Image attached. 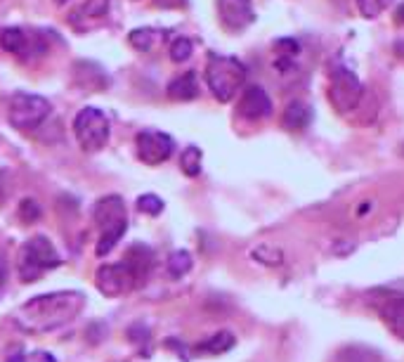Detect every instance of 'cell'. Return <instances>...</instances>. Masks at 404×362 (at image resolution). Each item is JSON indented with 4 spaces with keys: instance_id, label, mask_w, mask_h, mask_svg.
<instances>
[{
    "instance_id": "30",
    "label": "cell",
    "mask_w": 404,
    "mask_h": 362,
    "mask_svg": "<svg viewBox=\"0 0 404 362\" xmlns=\"http://www.w3.org/2000/svg\"><path fill=\"white\" fill-rule=\"evenodd\" d=\"M57 5H64V3H69V0H55Z\"/></svg>"
},
{
    "instance_id": "14",
    "label": "cell",
    "mask_w": 404,
    "mask_h": 362,
    "mask_svg": "<svg viewBox=\"0 0 404 362\" xmlns=\"http://www.w3.org/2000/svg\"><path fill=\"white\" fill-rule=\"evenodd\" d=\"M123 263L128 266L132 279H135V286H140L144 284V279H147L149 270L154 268V251L144 244H135L128 254H125Z\"/></svg>"
},
{
    "instance_id": "15",
    "label": "cell",
    "mask_w": 404,
    "mask_h": 362,
    "mask_svg": "<svg viewBox=\"0 0 404 362\" xmlns=\"http://www.w3.org/2000/svg\"><path fill=\"white\" fill-rule=\"evenodd\" d=\"M313 121V112L305 102H291L286 109H284V117H281V126L291 133H303L305 128L310 126Z\"/></svg>"
},
{
    "instance_id": "27",
    "label": "cell",
    "mask_w": 404,
    "mask_h": 362,
    "mask_svg": "<svg viewBox=\"0 0 404 362\" xmlns=\"http://www.w3.org/2000/svg\"><path fill=\"white\" fill-rule=\"evenodd\" d=\"M19 216L24 223H36L40 218V206L36 199H24L19 204Z\"/></svg>"
},
{
    "instance_id": "20",
    "label": "cell",
    "mask_w": 404,
    "mask_h": 362,
    "mask_svg": "<svg viewBox=\"0 0 404 362\" xmlns=\"http://www.w3.org/2000/svg\"><path fill=\"white\" fill-rule=\"evenodd\" d=\"M274 50H276V67L288 69L293 57L300 53V45H298V40H293V38H281L274 43Z\"/></svg>"
},
{
    "instance_id": "12",
    "label": "cell",
    "mask_w": 404,
    "mask_h": 362,
    "mask_svg": "<svg viewBox=\"0 0 404 362\" xmlns=\"http://www.w3.org/2000/svg\"><path fill=\"white\" fill-rule=\"evenodd\" d=\"M239 114L248 121H263L272 114V100L261 85H248L239 100Z\"/></svg>"
},
{
    "instance_id": "9",
    "label": "cell",
    "mask_w": 404,
    "mask_h": 362,
    "mask_svg": "<svg viewBox=\"0 0 404 362\" xmlns=\"http://www.w3.org/2000/svg\"><path fill=\"white\" fill-rule=\"evenodd\" d=\"M371 306L376 308L385 327L404 341V294L400 291H376L371 296Z\"/></svg>"
},
{
    "instance_id": "26",
    "label": "cell",
    "mask_w": 404,
    "mask_h": 362,
    "mask_svg": "<svg viewBox=\"0 0 404 362\" xmlns=\"http://www.w3.org/2000/svg\"><path fill=\"white\" fill-rule=\"evenodd\" d=\"M392 3H395V0H357V8H360L362 17L374 19V17L383 15Z\"/></svg>"
},
{
    "instance_id": "3",
    "label": "cell",
    "mask_w": 404,
    "mask_h": 362,
    "mask_svg": "<svg viewBox=\"0 0 404 362\" xmlns=\"http://www.w3.org/2000/svg\"><path fill=\"white\" fill-rule=\"evenodd\" d=\"M206 83L218 102H229L244 88L246 67L236 57L213 53L209 55V64H206Z\"/></svg>"
},
{
    "instance_id": "19",
    "label": "cell",
    "mask_w": 404,
    "mask_h": 362,
    "mask_svg": "<svg viewBox=\"0 0 404 362\" xmlns=\"http://www.w3.org/2000/svg\"><path fill=\"white\" fill-rule=\"evenodd\" d=\"M166 38V31H161V28H152V26H142V28H135V31H130V45L135 50H140V53H149V50L159 48L161 43H164Z\"/></svg>"
},
{
    "instance_id": "8",
    "label": "cell",
    "mask_w": 404,
    "mask_h": 362,
    "mask_svg": "<svg viewBox=\"0 0 404 362\" xmlns=\"http://www.w3.org/2000/svg\"><path fill=\"white\" fill-rule=\"evenodd\" d=\"M135 149H137L140 161H144L147 166H159L173 157V152H175V140H173L168 133H164V130L147 128L137 133Z\"/></svg>"
},
{
    "instance_id": "18",
    "label": "cell",
    "mask_w": 404,
    "mask_h": 362,
    "mask_svg": "<svg viewBox=\"0 0 404 362\" xmlns=\"http://www.w3.org/2000/svg\"><path fill=\"white\" fill-rule=\"evenodd\" d=\"M234 343H236V338L232 331H216L213 336L196 343L194 350L201 355H222V353H227V350H232Z\"/></svg>"
},
{
    "instance_id": "5",
    "label": "cell",
    "mask_w": 404,
    "mask_h": 362,
    "mask_svg": "<svg viewBox=\"0 0 404 362\" xmlns=\"http://www.w3.org/2000/svg\"><path fill=\"white\" fill-rule=\"evenodd\" d=\"M50 112H53L50 102L43 95L33 93H15L8 105L10 126L17 130H36L50 117Z\"/></svg>"
},
{
    "instance_id": "17",
    "label": "cell",
    "mask_w": 404,
    "mask_h": 362,
    "mask_svg": "<svg viewBox=\"0 0 404 362\" xmlns=\"http://www.w3.org/2000/svg\"><path fill=\"white\" fill-rule=\"evenodd\" d=\"M196 95H199V83H196L194 71H184L168 83V97H173V100L187 102V100H194Z\"/></svg>"
},
{
    "instance_id": "24",
    "label": "cell",
    "mask_w": 404,
    "mask_h": 362,
    "mask_svg": "<svg viewBox=\"0 0 404 362\" xmlns=\"http://www.w3.org/2000/svg\"><path fill=\"white\" fill-rule=\"evenodd\" d=\"M135 206L144 216H159V214H164V209H166L164 199H161L159 194H140Z\"/></svg>"
},
{
    "instance_id": "22",
    "label": "cell",
    "mask_w": 404,
    "mask_h": 362,
    "mask_svg": "<svg viewBox=\"0 0 404 362\" xmlns=\"http://www.w3.org/2000/svg\"><path fill=\"white\" fill-rule=\"evenodd\" d=\"M192 270V254L189 251H182V249H177V251H173V254L168 256V273L173 275V277H184V275Z\"/></svg>"
},
{
    "instance_id": "4",
    "label": "cell",
    "mask_w": 404,
    "mask_h": 362,
    "mask_svg": "<svg viewBox=\"0 0 404 362\" xmlns=\"http://www.w3.org/2000/svg\"><path fill=\"white\" fill-rule=\"evenodd\" d=\"M109 119L97 107H83L73 119V135L83 152L95 154L109 142Z\"/></svg>"
},
{
    "instance_id": "1",
    "label": "cell",
    "mask_w": 404,
    "mask_h": 362,
    "mask_svg": "<svg viewBox=\"0 0 404 362\" xmlns=\"http://www.w3.org/2000/svg\"><path fill=\"white\" fill-rule=\"evenodd\" d=\"M85 308V294L71 289L28 298L15 313V322L26 334H48L76 320Z\"/></svg>"
},
{
    "instance_id": "2",
    "label": "cell",
    "mask_w": 404,
    "mask_h": 362,
    "mask_svg": "<svg viewBox=\"0 0 404 362\" xmlns=\"http://www.w3.org/2000/svg\"><path fill=\"white\" fill-rule=\"evenodd\" d=\"M92 221L97 225V256H107L128 230V211L118 194H107L92 209Z\"/></svg>"
},
{
    "instance_id": "7",
    "label": "cell",
    "mask_w": 404,
    "mask_h": 362,
    "mask_svg": "<svg viewBox=\"0 0 404 362\" xmlns=\"http://www.w3.org/2000/svg\"><path fill=\"white\" fill-rule=\"evenodd\" d=\"M365 88H362V80L357 78V74L352 69L336 64L331 69V76H328V102L333 105L338 114H350L352 109H357Z\"/></svg>"
},
{
    "instance_id": "28",
    "label": "cell",
    "mask_w": 404,
    "mask_h": 362,
    "mask_svg": "<svg viewBox=\"0 0 404 362\" xmlns=\"http://www.w3.org/2000/svg\"><path fill=\"white\" fill-rule=\"evenodd\" d=\"M28 362H57V360L50 353H45V350H36V353H31V360Z\"/></svg>"
},
{
    "instance_id": "11",
    "label": "cell",
    "mask_w": 404,
    "mask_h": 362,
    "mask_svg": "<svg viewBox=\"0 0 404 362\" xmlns=\"http://www.w3.org/2000/svg\"><path fill=\"white\" fill-rule=\"evenodd\" d=\"M218 17L229 31H244L256 21V10L251 0H218Z\"/></svg>"
},
{
    "instance_id": "16",
    "label": "cell",
    "mask_w": 404,
    "mask_h": 362,
    "mask_svg": "<svg viewBox=\"0 0 404 362\" xmlns=\"http://www.w3.org/2000/svg\"><path fill=\"white\" fill-rule=\"evenodd\" d=\"M331 362H380V353L376 348L362 346V343H350L333 353Z\"/></svg>"
},
{
    "instance_id": "21",
    "label": "cell",
    "mask_w": 404,
    "mask_h": 362,
    "mask_svg": "<svg viewBox=\"0 0 404 362\" xmlns=\"http://www.w3.org/2000/svg\"><path fill=\"white\" fill-rule=\"evenodd\" d=\"M201 161H204V154H201V149L196 147V145H189L182 152V157H180L182 173L189 175V178H196V175L201 173Z\"/></svg>"
},
{
    "instance_id": "23",
    "label": "cell",
    "mask_w": 404,
    "mask_h": 362,
    "mask_svg": "<svg viewBox=\"0 0 404 362\" xmlns=\"http://www.w3.org/2000/svg\"><path fill=\"white\" fill-rule=\"evenodd\" d=\"M251 256L256 258L258 263H263V266H270V268L281 266V263H284V254H281L279 249H274V246H270V244H261L258 249H253Z\"/></svg>"
},
{
    "instance_id": "29",
    "label": "cell",
    "mask_w": 404,
    "mask_h": 362,
    "mask_svg": "<svg viewBox=\"0 0 404 362\" xmlns=\"http://www.w3.org/2000/svg\"><path fill=\"white\" fill-rule=\"evenodd\" d=\"M8 362H28V355H26V353H21V350H19V353H12V355H10Z\"/></svg>"
},
{
    "instance_id": "6",
    "label": "cell",
    "mask_w": 404,
    "mask_h": 362,
    "mask_svg": "<svg viewBox=\"0 0 404 362\" xmlns=\"http://www.w3.org/2000/svg\"><path fill=\"white\" fill-rule=\"evenodd\" d=\"M62 263V256L57 254L55 244L50 241L45 234H38V237H31L21 249L19 256V275L24 277V282H33L40 273L45 270H53Z\"/></svg>"
},
{
    "instance_id": "10",
    "label": "cell",
    "mask_w": 404,
    "mask_h": 362,
    "mask_svg": "<svg viewBox=\"0 0 404 362\" xmlns=\"http://www.w3.org/2000/svg\"><path fill=\"white\" fill-rule=\"evenodd\" d=\"M95 282H97V289L109 298H116L121 294H125V291L135 289V279H132L130 270L123 261L100 266Z\"/></svg>"
},
{
    "instance_id": "13",
    "label": "cell",
    "mask_w": 404,
    "mask_h": 362,
    "mask_svg": "<svg viewBox=\"0 0 404 362\" xmlns=\"http://www.w3.org/2000/svg\"><path fill=\"white\" fill-rule=\"evenodd\" d=\"M0 45H3L8 53H12L17 57H24L28 53L38 55L43 53V45H40V38H31L24 28H5L0 33Z\"/></svg>"
},
{
    "instance_id": "25",
    "label": "cell",
    "mask_w": 404,
    "mask_h": 362,
    "mask_svg": "<svg viewBox=\"0 0 404 362\" xmlns=\"http://www.w3.org/2000/svg\"><path fill=\"white\" fill-rule=\"evenodd\" d=\"M192 50H194V45H192V40L189 38H175L170 43V48H168V55H170V60L173 62H177V64H182V62H187L189 57H192Z\"/></svg>"
}]
</instances>
